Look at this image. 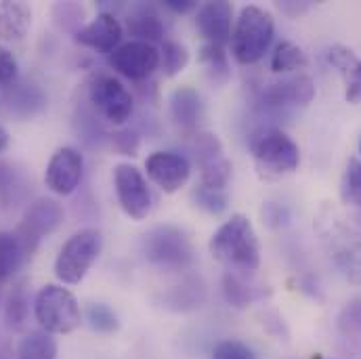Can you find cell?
Segmentation results:
<instances>
[{"label": "cell", "instance_id": "cell-40", "mask_svg": "<svg viewBox=\"0 0 361 359\" xmlns=\"http://www.w3.org/2000/svg\"><path fill=\"white\" fill-rule=\"evenodd\" d=\"M360 154H361V139H360Z\"/></svg>", "mask_w": 361, "mask_h": 359}, {"label": "cell", "instance_id": "cell-1", "mask_svg": "<svg viewBox=\"0 0 361 359\" xmlns=\"http://www.w3.org/2000/svg\"><path fill=\"white\" fill-rule=\"evenodd\" d=\"M208 250L214 261L235 273H252L261 267V242L244 214H231L210 238Z\"/></svg>", "mask_w": 361, "mask_h": 359}, {"label": "cell", "instance_id": "cell-32", "mask_svg": "<svg viewBox=\"0 0 361 359\" xmlns=\"http://www.w3.org/2000/svg\"><path fill=\"white\" fill-rule=\"evenodd\" d=\"M360 57H357L349 47H345V44H334V47L328 49V63H330L338 74H343L345 80L355 72V68L360 66Z\"/></svg>", "mask_w": 361, "mask_h": 359}, {"label": "cell", "instance_id": "cell-38", "mask_svg": "<svg viewBox=\"0 0 361 359\" xmlns=\"http://www.w3.org/2000/svg\"><path fill=\"white\" fill-rule=\"evenodd\" d=\"M164 6L175 13H191L197 8V2L195 0H164Z\"/></svg>", "mask_w": 361, "mask_h": 359}, {"label": "cell", "instance_id": "cell-13", "mask_svg": "<svg viewBox=\"0 0 361 359\" xmlns=\"http://www.w3.org/2000/svg\"><path fill=\"white\" fill-rule=\"evenodd\" d=\"M145 171L164 193H175L189 181L191 162L177 152H154L145 160Z\"/></svg>", "mask_w": 361, "mask_h": 359}, {"label": "cell", "instance_id": "cell-36", "mask_svg": "<svg viewBox=\"0 0 361 359\" xmlns=\"http://www.w3.org/2000/svg\"><path fill=\"white\" fill-rule=\"evenodd\" d=\"M345 97L353 105L361 103V61L360 66L355 68V72L347 78V92H345Z\"/></svg>", "mask_w": 361, "mask_h": 359}, {"label": "cell", "instance_id": "cell-26", "mask_svg": "<svg viewBox=\"0 0 361 359\" xmlns=\"http://www.w3.org/2000/svg\"><path fill=\"white\" fill-rule=\"evenodd\" d=\"M189 63V51L185 44H180L177 40H164L162 49H160V66L164 70V76L175 78L187 68Z\"/></svg>", "mask_w": 361, "mask_h": 359}, {"label": "cell", "instance_id": "cell-27", "mask_svg": "<svg viewBox=\"0 0 361 359\" xmlns=\"http://www.w3.org/2000/svg\"><path fill=\"white\" fill-rule=\"evenodd\" d=\"M27 311H30V298H27V292H25V286L23 284H17L6 300V309H4V320H6V326L13 328V330H19L25 320H27Z\"/></svg>", "mask_w": 361, "mask_h": 359}, {"label": "cell", "instance_id": "cell-23", "mask_svg": "<svg viewBox=\"0 0 361 359\" xmlns=\"http://www.w3.org/2000/svg\"><path fill=\"white\" fill-rule=\"evenodd\" d=\"M27 261L15 231H0V286L8 281Z\"/></svg>", "mask_w": 361, "mask_h": 359}, {"label": "cell", "instance_id": "cell-28", "mask_svg": "<svg viewBox=\"0 0 361 359\" xmlns=\"http://www.w3.org/2000/svg\"><path fill=\"white\" fill-rule=\"evenodd\" d=\"M341 197L345 204L361 208V160L351 158L341 181Z\"/></svg>", "mask_w": 361, "mask_h": 359}, {"label": "cell", "instance_id": "cell-7", "mask_svg": "<svg viewBox=\"0 0 361 359\" xmlns=\"http://www.w3.org/2000/svg\"><path fill=\"white\" fill-rule=\"evenodd\" d=\"M61 223H63V208L57 200H53V197L34 200L27 206L19 227L15 229V236L21 242L25 257L30 259L36 252L42 238L51 236Z\"/></svg>", "mask_w": 361, "mask_h": 359}, {"label": "cell", "instance_id": "cell-17", "mask_svg": "<svg viewBox=\"0 0 361 359\" xmlns=\"http://www.w3.org/2000/svg\"><path fill=\"white\" fill-rule=\"evenodd\" d=\"M202 111H204L202 99L197 90H193L191 87H180L171 95V116L183 133L193 135L197 130Z\"/></svg>", "mask_w": 361, "mask_h": 359}, {"label": "cell", "instance_id": "cell-39", "mask_svg": "<svg viewBox=\"0 0 361 359\" xmlns=\"http://www.w3.org/2000/svg\"><path fill=\"white\" fill-rule=\"evenodd\" d=\"M8 141H11V139H8V133H6V128L0 124V154H2V152H6Z\"/></svg>", "mask_w": 361, "mask_h": 359}, {"label": "cell", "instance_id": "cell-3", "mask_svg": "<svg viewBox=\"0 0 361 359\" xmlns=\"http://www.w3.org/2000/svg\"><path fill=\"white\" fill-rule=\"evenodd\" d=\"M275 34V21L269 11L261 6H244L233 23L231 32V55L242 66H252L265 57Z\"/></svg>", "mask_w": 361, "mask_h": 359}, {"label": "cell", "instance_id": "cell-35", "mask_svg": "<svg viewBox=\"0 0 361 359\" xmlns=\"http://www.w3.org/2000/svg\"><path fill=\"white\" fill-rule=\"evenodd\" d=\"M139 145H141V139L135 130H120L114 135V147L122 154V156H137L139 152Z\"/></svg>", "mask_w": 361, "mask_h": 359}, {"label": "cell", "instance_id": "cell-11", "mask_svg": "<svg viewBox=\"0 0 361 359\" xmlns=\"http://www.w3.org/2000/svg\"><path fill=\"white\" fill-rule=\"evenodd\" d=\"M107 61L120 76L133 83H143L160 68V49L149 42L130 40L111 51Z\"/></svg>", "mask_w": 361, "mask_h": 359}, {"label": "cell", "instance_id": "cell-22", "mask_svg": "<svg viewBox=\"0 0 361 359\" xmlns=\"http://www.w3.org/2000/svg\"><path fill=\"white\" fill-rule=\"evenodd\" d=\"M307 66H309V59L305 51L290 40L279 42L271 55V70L275 74H302Z\"/></svg>", "mask_w": 361, "mask_h": 359}, {"label": "cell", "instance_id": "cell-12", "mask_svg": "<svg viewBox=\"0 0 361 359\" xmlns=\"http://www.w3.org/2000/svg\"><path fill=\"white\" fill-rule=\"evenodd\" d=\"M82 154L74 147H59L47 164L44 183L57 195H72L82 181Z\"/></svg>", "mask_w": 361, "mask_h": 359}, {"label": "cell", "instance_id": "cell-14", "mask_svg": "<svg viewBox=\"0 0 361 359\" xmlns=\"http://www.w3.org/2000/svg\"><path fill=\"white\" fill-rule=\"evenodd\" d=\"M315 99V83L307 74H290L263 89L267 107H307Z\"/></svg>", "mask_w": 361, "mask_h": 359}, {"label": "cell", "instance_id": "cell-2", "mask_svg": "<svg viewBox=\"0 0 361 359\" xmlns=\"http://www.w3.org/2000/svg\"><path fill=\"white\" fill-rule=\"evenodd\" d=\"M248 147L259 175L267 181L281 179L294 173L300 164L298 145L292 141V137L275 126L257 128L248 139Z\"/></svg>", "mask_w": 361, "mask_h": 359}, {"label": "cell", "instance_id": "cell-34", "mask_svg": "<svg viewBox=\"0 0 361 359\" xmlns=\"http://www.w3.org/2000/svg\"><path fill=\"white\" fill-rule=\"evenodd\" d=\"M17 76H19L17 57L6 47H0V90L11 89L17 83Z\"/></svg>", "mask_w": 361, "mask_h": 359}, {"label": "cell", "instance_id": "cell-30", "mask_svg": "<svg viewBox=\"0 0 361 359\" xmlns=\"http://www.w3.org/2000/svg\"><path fill=\"white\" fill-rule=\"evenodd\" d=\"M193 202L202 210H206L210 214H221L229 206V191L227 189H212V187L197 185L193 189Z\"/></svg>", "mask_w": 361, "mask_h": 359}, {"label": "cell", "instance_id": "cell-9", "mask_svg": "<svg viewBox=\"0 0 361 359\" xmlns=\"http://www.w3.org/2000/svg\"><path fill=\"white\" fill-rule=\"evenodd\" d=\"M195 162L200 166V185L227 189L231 181V160L225 154L221 139L212 133H197L193 143Z\"/></svg>", "mask_w": 361, "mask_h": 359}, {"label": "cell", "instance_id": "cell-37", "mask_svg": "<svg viewBox=\"0 0 361 359\" xmlns=\"http://www.w3.org/2000/svg\"><path fill=\"white\" fill-rule=\"evenodd\" d=\"M309 2H296V0H283V2H277V8L281 13H286L288 17H300L309 11Z\"/></svg>", "mask_w": 361, "mask_h": 359}, {"label": "cell", "instance_id": "cell-33", "mask_svg": "<svg viewBox=\"0 0 361 359\" xmlns=\"http://www.w3.org/2000/svg\"><path fill=\"white\" fill-rule=\"evenodd\" d=\"M212 359H257V355H255V351L246 343L233 341V339H225V341L214 345Z\"/></svg>", "mask_w": 361, "mask_h": 359}, {"label": "cell", "instance_id": "cell-24", "mask_svg": "<svg viewBox=\"0 0 361 359\" xmlns=\"http://www.w3.org/2000/svg\"><path fill=\"white\" fill-rule=\"evenodd\" d=\"M128 32H130V36H135V40L149 42L154 47H156V42L164 40V25H162L160 17L154 13H147L145 8L135 11L128 17Z\"/></svg>", "mask_w": 361, "mask_h": 359}, {"label": "cell", "instance_id": "cell-15", "mask_svg": "<svg viewBox=\"0 0 361 359\" xmlns=\"http://www.w3.org/2000/svg\"><path fill=\"white\" fill-rule=\"evenodd\" d=\"M195 28L206 44L225 47L233 32V6L227 0H212L197 8Z\"/></svg>", "mask_w": 361, "mask_h": 359}, {"label": "cell", "instance_id": "cell-16", "mask_svg": "<svg viewBox=\"0 0 361 359\" xmlns=\"http://www.w3.org/2000/svg\"><path fill=\"white\" fill-rule=\"evenodd\" d=\"M122 36H124V28L114 13H99L92 21L74 32V40L80 47H87L99 53L116 51L122 42Z\"/></svg>", "mask_w": 361, "mask_h": 359}, {"label": "cell", "instance_id": "cell-21", "mask_svg": "<svg viewBox=\"0 0 361 359\" xmlns=\"http://www.w3.org/2000/svg\"><path fill=\"white\" fill-rule=\"evenodd\" d=\"M57 341L44 330H32L23 334L17 345V359H57Z\"/></svg>", "mask_w": 361, "mask_h": 359}, {"label": "cell", "instance_id": "cell-8", "mask_svg": "<svg viewBox=\"0 0 361 359\" xmlns=\"http://www.w3.org/2000/svg\"><path fill=\"white\" fill-rule=\"evenodd\" d=\"M114 187L120 208L135 221L147 219L154 206L152 189L143 173L133 164H118L114 169Z\"/></svg>", "mask_w": 361, "mask_h": 359}, {"label": "cell", "instance_id": "cell-19", "mask_svg": "<svg viewBox=\"0 0 361 359\" xmlns=\"http://www.w3.org/2000/svg\"><path fill=\"white\" fill-rule=\"evenodd\" d=\"M223 292H225V300L235 309H246L252 303L265 298V294H269V290L248 284L242 277V273H235V271H227L223 275Z\"/></svg>", "mask_w": 361, "mask_h": 359}, {"label": "cell", "instance_id": "cell-6", "mask_svg": "<svg viewBox=\"0 0 361 359\" xmlns=\"http://www.w3.org/2000/svg\"><path fill=\"white\" fill-rule=\"evenodd\" d=\"M145 259L164 269H187L195 261V250L185 231L175 225L154 227L143 240Z\"/></svg>", "mask_w": 361, "mask_h": 359}, {"label": "cell", "instance_id": "cell-18", "mask_svg": "<svg viewBox=\"0 0 361 359\" xmlns=\"http://www.w3.org/2000/svg\"><path fill=\"white\" fill-rule=\"evenodd\" d=\"M32 28V8L25 2H0V40H21Z\"/></svg>", "mask_w": 361, "mask_h": 359}, {"label": "cell", "instance_id": "cell-25", "mask_svg": "<svg viewBox=\"0 0 361 359\" xmlns=\"http://www.w3.org/2000/svg\"><path fill=\"white\" fill-rule=\"evenodd\" d=\"M4 101L8 103L11 111L19 116H32L47 105V97L42 95V90L36 87H27V85H21L19 89H15L13 85L11 89H6Z\"/></svg>", "mask_w": 361, "mask_h": 359}, {"label": "cell", "instance_id": "cell-20", "mask_svg": "<svg viewBox=\"0 0 361 359\" xmlns=\"http://www.w3.org/2000/svg\"><path fill=\"white\" fill-rule=\"evenodd\" d=\"M200 63L206 68V76L212 85L223 87L231 78V63L225 47L219 44H204L200 49Z\"/></svg>", "mask_w": 361, "mask_h": 359}, {"label": "cell", "instance_id": "cell-29", "mask_svg": "<svg viewBox=\"0 0 361 359\" xmlns=\"http://www.w3.org/2000/svg\"><path fill=\"white\" fill-rule=\"evenodd\" d=\"M87 324L90 330L101 332V334H111L120 328V320L116 315V311L105 305V303H92L87 309Z\"/></svg>", "mask_w": 361, "mask_h": 359}, {"label": "cell", "instance_id": "cell-31", "mask_svg": "<svg viewBox=\"0 0 361 359\" xmlns=\"http://www.w3.org/2000/svg\"><path fill=\"white\" fill-rule=\"evenodd\" d=\"M338 332L345 339H361V296L351 298L338 313Z\"/></svg>", "mask_w": 361, "mask_h": 359}, {"label": "cell", "instance_id": "cell-4", "mask_svg": "<svg viewBox=\"0 0 361 359\" xmlns=\"http://www.w3.org/2000/svg\"><path fill=\"white\" fill-rule=\"evenodd\" d=\"M34 317L49 334H70L80 328L82 309L68 288L47 284L34 298Z\"/></svg>", "mask_w": 361, "mask_h": 359}, {"label": "cell", "instance_id": "cell-10", "mask_svg": "<svg viewBox=\"0 0 361 359\" xmlns=\"http://www.w3.org/2000/svg\"><path fill=\"white\" fill-rule=\"evenodd\" d=\"M89 101L111 124H124L133 114L130 90L111 74H97L90 80Z\"/></svg>", "mask_w": 361, "mask_h": 359}, {"label": "cell", "instance_id": "cell-5", "mask_svg": "<svg viewBox=\"0 0 361 359\" xmlns=\"http://www.w3.org/2000/svg\"><path fill=\"white\" fill-rule=\"evenodd\" d=\"M103 250V233L94 227L76 231L61 246L55 259V275L61 284H80Z\"/></svg>", "mask_w": 361, "mask_h": 359}]
</instances>
